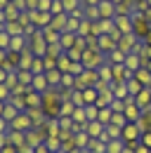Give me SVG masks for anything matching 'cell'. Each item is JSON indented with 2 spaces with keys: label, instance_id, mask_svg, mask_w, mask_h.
Wrapping results in <instances>:
<instances>
[{
  "label": "cell",
  "instance_id": "obj_15",
  "mask_svg": "<svg viewBox=\"0 0 151 153\" xmlns=\"http://www.w3.org/2000/svg\"><path fill=\"white\" fill-rule=\"evenodd\" d=\"M26 113L31 115V120H33V127H36V125H43V123H45V111H43V108H26Z\"/></svg>",
  "mask_w": 151,
  "mask_h": 153
},
{
  "label": "cell",
  "instance_id": "obj_11",
  "mask_svg": "<svg viewBox=\"0 0 151 153\" xmlns=\"http://www.w3.org/2000/svg\"><path fill=\"white\" fill-rule=\"evenodd\" d=\"M66 24H69V14L61 12V14H55V17H52L50 28H55V31H59V33H64V31H66Z\"/></svg>",
  "mask_w": 151,
  "mask_h": 153
},
{
  "label": "cell",
  "instance_id": "obj_36",
  "mask_svg": "<svg viewBox=\"0 0 151 153\" xmlns=\"http://www.w3.org/2000/svg\"><path fill=\"white\" fill-rule=\"evenodd\" d=\"M5 104H7V101H0V115H2V111H5Z\"/></svg>",
  "mask_w": 151,
  "mask_h": 153
},
{
  "label": "cell",
  "instance_id": "obj_8",
  "mask_svg": "<svg viewBox=\"0 0 151 153\" xmlns=\"http://www.w3.org/2000/svg\"><path fill=\"white\" fill-rule=\"evenodd\" d=\"M24 50H28V36H14L10 42V52H17L21 54Z\"/></svg>",
  "mask_w": 151,
  "mask_h": 153
},
{
  "label": "cell",
  "instance_id": "obj_2",
  "mask_svg": "<svg viewBox=\"0 0 151 153\" xmlns=\"http://www.w3.org/2000/svg\"><path fill=\"white\" fill-rule=\"evenodd\" d=\"M47 47H50V45H47V40L43 38V31L38 28L36 33L28 38V50H31L36 57H47Z\"/></svg>",
  "mask_w": 151,
  "mask_h": 153
},
{
  "label": "cell",
  "instance_id": "obj_39",
  "mask_svg": "<svg viewBox=\"0 0 151 153\" xmlns=\"http://www.w3.org/2000/svg\"><path fill=\"white\" fill-rule=\"evenodd\" d=\"M113 2H116V0H113Z\"/></svg>",
  "mask_w": 151,
  "mask_h": 153
},
{
  "label": "cell",
  "instance_id": "obj_27",
  "mask_svg": "<svg viewBox=\"0 0 151 153\" xmlns=\"http://www.w3.org/2000/svg\"><path fill=\"white\" fill-rule=\"evenodd\" d=\"M10 97H12V90L5 82H0V101H10Z\"/></svg>",
  "mask_w": 151,
  "mask_h": 153
},
{
  "label": "cell",
  "instance_id": "obj_16",
  "mask_svg": "<svg viewBox=\"0 0 151 153\" xmlns=\"http://www.w3.org/2000/svg\"><path fill=\"white\" fill-rule=\"evenodd\" d=\"M40 31H43V38L47 40V45H55V42H59V38H61V33L55 31V28H50V26H47V28H40Z\"/></svg>",
  "mask_w": 151,
  "mask_h": 153
},
{
  "label": "cell",
  "instance_id": "obj_4",
  "mask_svg": "<svg viewBox=\"0 0 151 153\" xmlns=\"http://www.w3.org/2000/svg\"><path fill=\"white\" fill-rule=\"evenodd\" d=\"M28 17H31V24H36L38 28H47V26L52 24V12H38V10H31Z\"/></svg>",
  "mask_w": 151,
  "mask_h": 153
},
{
  "label": "cell",
  "instance_id": "obj_30",
  "mask_svg": "<svg viewBox=\"0 0 151 153\" xmlns=\"http://www.w3.org/2000/svg\"><path fill=\"white\" fill-rule=\"evenodd\" d=\"M43 59H45V71L57 68V59H55V57H43Z\"/></svg>",
  "mask_w": 151,
  "mask_h": 153
},
{
  "label": "cell",
  "instance_id": "obj_33",
  "mask_svg": "<svg viewBox=\"0 0 151 153\" xmlns=\"http://www.w3.org/2000/svg\"><path fill=\"white\" fill-rule=\"evenodd\" d=\"M80 2H83V7H97L102 0H80Z\"/></svg>",
  "mask_w": 151,
  "mask_h": 153
},
{
  "label": "cell",
  "instance_id": "obj_3",
  "mask_svg": "<svg viewBox=\"0 0 151 153\" xmlns=\"http://www.w3.org/2000/svg\"><path fill=\"white\" fill-rule=\"evenodd\" d=\"M10 130H17V132H28V130H33V120H31V115L26 113V111H21V113L10 123Z\"/></svg>",
  "mask_w": 151,
  "mask_h": 153
},
{
  "label": "cell",
  "instance_id": "obj_37",
  "mask_svg": "<svg viewBox=\"0 0 151 153\" xmlns=\"http://www.w3.org/2000/svg\"><path fill=\"white\" fill-rule=\"evenodd\" d=\"M144 144H147V146H151V137H144Z\"/></svg>",
  "mask_w": 151,
  "mask_h": 153
},
{
  "label": "cell",
  "instance_id": "obj_10",
  "mask_svg": "<svg viewBox=\"0 0 151 153\" xmlns=\"http://www.w3.org/2000/svg\"><path fill=\"white\" fill-rule=\"evenodd\" d=\"M26 108H43V94L36 90L26 92Z\"/></svg>",
  "mask_w": 151,
  "mask_h": 153
},
{
  "label": "cell",
  "instance_id": "obj_23",
  "mask_svg": "<svg viewBox=\"0 0 151 153\" xmlns=\"http://www.w3.org/2000/svg\"><path fill=\"white\" fill-rule=\"evenodd\" d=\"M135 78H137L142 85H149L151 82V71L149 68H139V71H135Z\"/></svg>",
  "mask_w": 151,
  "mask_h": 153
},
{
  "label": "cell",
  "instance_id": "obj_31",
  "mask_svg": "<svg viewBox=\"0 0 151 153\" xmlns=\"http://www.w3.org/2000/svg\"><path fill=\"white\" fill-rule=\"evenodd\" d=\"M7 132H10V123L0 115V134H7Z\"/></svg>",
  "mask_w": 151,
  "mask_h": 153
},
{
  "label": "cell",
  "instance_id": "obj_25",
  "mask_svg": "<svg viewBox=\"0 0 151 153\" xmlns=\"http://www.w3.org/2000/svg\"><path fill=\"white\" fill-rule=\"evenodd\" d=\"M31 71H33V73H45V59L43 57H36L33 59V64H31Z\"/></svg>",
  "mask_w": 151,
  "mask_h": 153
},
{
  "label": "cell",
  "instance_id": "obj_5",
  "mask_svg": "<svg viewBox=\"0 0 151 153\" xmlns=\"http://www.w3.org/2000/svg\"><path fill=\"white\" fill-rule=\"evenodd\" d=\"M97 10H99V17H102V19H113V17L118 14L113 0H102V2L97 5Z\"/></svg>",
  "mask_w": 151,
  "mask_h": 153
},
{
  "label": "cell",
  "instance_id": "obj_22",
  "mask_svg": "<svg viewBox=\"0 0 151 153\" xmlns=\"http://www.w3.org/2000/svg\"><path fill=\"white\" fill-rule=\"evenodd\" d=\"M137 134H139V127H137V123H128L125 127H123V137L125 139H137Z\"/></svg>",
  "mask_w": 151,
  "mask_h": 153
},
{
  "label": "cell",
  "instance_id": "obj_26",
  "mask_svg": "<svg viewBox=\"0 0 151 153\" xmlns=\"http://www.w3.org/2000/svg\"><path fill=\"white\" fill-rule=\"evenodd\" d=\"M10 42H12V36H10L7 31H2V33H0V50H7V52H10Z\"/></svg>",
  "mask_w": 151,
  "mask_h": 153
},
{
  "label": "cell",
  "instance_id": "obj_14",
  "mask_svg": "<svg viewBox=\"0 0 151 153\" xmlns=\"http://www.w3.org/2000/svg\"><path fill=\"white\" fill-rule=\"evenodd\" d=\"M0 14H2V19H5V21H19V17H21V12H19L12 2H10V5H7L2 12H0Z\"/></svg>",
  "mask_w": 151,
  "mask_h": 153
},
{
  "label": "cell",
  "instance_id": "obj_1",
  "mask_svg": "<svg viewBox=\"0 0 151 153\" xmlns=\"http://www.w3.org/2000/svg\"><path fill=\"white\" fill-rule=\"evenodd\" d=\"M80 64H83L85 68H90V71H97L102 64H106V54H104V52H99V50L87 47V50L83 52V57H80Z\"/></svg>",
  "mask_w": 151,
  "mask_h": 153
},
{
  "label": "cell",
  "instance_id": "obj_9",
  "mask_svg": "<svg viewBox=\"0 0 151 153\" xmlns=\"http://www.w3.org/2000/svg\"><path fill=\"white\" fill-rule=\"evenodd\" d=\"M76 40H78V33H69V31H64L61 38H59V45H61L64 52H69V50H73V47H76Z\"/></svg>",
  "mask_w": 151,
  "mask_h": 153
},
{
  "label": "cell",
  "instance_id": "obj_18",
  "mask_svg": "<svg viewBox=\"0 0 151 153\" xmlns=\"http://www.w3.org/2000/svg\"><path fill=\"white\" fill-rule=\"evenodd\" d=\"M97 97H99L97 87H85V90H83V99H85V106H87V104H97Z\"/></svg>",
  "mask_w": 151,
  "mask_h": 153
},
{
  "label": "cell",
  "instance_id": "obj_19",
  "mask_svg": "<svg viewBox=\"0 0 151 153\" xmlns=\"http://www.w3.org/2000/svg\"><path fill=\"white\" fill-rule=\"evenodd\" d=\"M71 64H73V61H71V57H69L66 52H64L61 57L57 59V68H59V71H64V73H69V68H71Z\"/></svg>",
  "mask_w": 151,
  "mask_h": 153
},
{
  "label": "cell",
  "instance_id": "obj_38",
  "mask_svg": "<svg viewBox=\"0 0 151 153\" xmlns=\"http://www.w3.org/2000/svg\"><path fill=\"white\" fill-rule=\"evenodd\" d=\"M10 2H14V0H10Z\"/></svg>",
  "mask_w": 151,
  "mask_h": 153
},
{
  "label": "cell",
  "instance_id": "obj_35",
  "mask_svg": "<svg viewBox=\"0 0 151 153\" xmlns=\"http://www.w3.org/2000/svg\"><path fill=\"white\" fill-rule=\"evenodd\" d=\"M7 76H10V71L0 66V82H7Z\"/></svg>",
  "mask_w": 151,
  "mask_h": 153
},
{
  "label": "cell",
  "instance_id": "obj_6",
  "mask_svg": "<svg viewBox=\"0 0 151 153\" xmlns=\"http://www.w3.org/2000/svg\"><path fill=\"white\" fill-rule=\"evenodd\" d=\"M83 130L90 134V139H99V137L104 134V130H106V125H104V123H99V120H90Z\"/></svg>",
  "mask_w": 151,
  "mask_h": 153
},
{
  "label": "cell",
  "instance_id": "obj_32",
  "mask_svg": "<svg viewBox=\"0 0 151 153\" xmlns=\"http://www.w3.org/2000/svg\"><path fill=\"white\" fill-rule=\"evenodd\" d=\"M7 57H10V52H7V50H0V66L7 64Z\"/></svg>",
  "mask_w": 151,
  "mask_h": 153
},
{
  "label": "cell",
  "instance_id": "obj_21",
  "mask_svg": "<svg viewBox=\"0 0 151 153\" xmlns=\"http://www.w3.org/2000/svg\"><path fill=\"white\" fill-rule=\"evenodd\" d=\"M125 68H128V71H139V57H137L135 52H130V54L125 57Z\"/></svg>",
  "mask_w": 151,
  "mask_h": 153
},
{
  "label": "cell",
  "instance_id": "obj_7",
  "mask_svg": "<svg viewBox=\"0 0 151 153\" xmlns=\"http://www.w3.org/2000/svg\"><path fill=\"white\" fill-rule=\"evenodd\" d=\"M31 90H36V92H40V94H45L47 90H52V87H50V82H47V76H45V73H38V76H33Z\"/></svg>",
  "mask_w": 151,
  "mask_h": 153
},
{
  "label": "cell",
  "instance_id": "obj_17",
  "mask_svg": "<svg viewBox=\"0 0 151 153\" xmlns=\"http://www.w3.org/2000/svg\"><path fill=\"white\" fill-rule=\"evenodd\" d=\"M19 113H21V111H19L17 106H12V104L7 101V104H5V111H2V118H5L7 123H12V120H14V118H17Z\"/></svg>",
  "mask_w": 151,
  "mask_h": 153
},
{
  "label": "cell",
  "instance_id": "obj_13",
  "mask_svg": "<svg viewBox=\"0 0 151 153\" xmlns=\"http://www.w3.org/2000/svg\"><path fill=\"white\" fill-rule=\"evenodd\" d=\"M45 76H47L50 87H59V85H61V76H64V71H59V68H50V71H45Z\"/></svg>",
  "mask_w": 151,
  "mask_h": 153
},
{
  "label": "cell",
  "instance_id": "obj_12",
  "mask_svg": "<svg viewBox=\"0 0 151 153\" xmlns=\"http://www.w3.org/2000/svg\"><path fill=\"white\" fill-rule=\"evenodd\" d=\"M33 59H36V54H33L31 50H24V52L19 54V68H21V71H31Z\"/></svg>",
  "mask_w": 151,
  "mask_h": 153
},
{
  "label": "cell",
  "instance_id": "obj_24",
  "mask_svg": "<svg viewBox=\"0 0 151 153\" xmlns=\"http://www.w3.org/2000/svg\"><path fill=\"white\" fill-rule=\"evenodd\" d=\"M85 115H87V123H90V120H97V118H99V106H97V104H87V106H85Z\"/></svg>",
  "mask_w": 151,
  "mask_h": 153
},
{
  "label": "cell",
  "instance_id": "obj_20",
  "mask_svg": "<svg viewBox=\"0 0 151 153\" xmlns=\"http://www.w3.org/2000/svg\"><path fill=\"white\" fill-rule=\"evenodd\" d=\"M80 21H83V17L69 14V24H66V31H69V33H78V28H80Z\"/></svg>",
  "mask_w": 151,
  "mask_h": 153
},
{
  "label": "cell",
  "instance_id": "obj_28",
  "mask_svg": "<svg viewBox=\"0 0 151 153\" xmlns=\"http://www.w3.org/2000/svg\"><path fill=\"white\" fill-rule=\"evenodd\" d=\"M50 12H52V17H55V14H61V12H64V2H61V0H52Z\"/></svg>",
  "mask_w": 151,
  "mask_h": 153
},
{
  "label": "cell",
  "instance_id": "obj_29",
  "mask_svg": "<svg viewBox=\"0 0 151 153\" xmlns=\"http://www.w3.org/2000/svg\"><path fill=\"white\" fill-rule=\"evenodd\" d=\"M52 0H38V12H50Z\"/></svg>",
  "mask_w": 151,
  "mask_h": 153
},
{
  "label": "cell",
  "instance_id": "obj_34",
  "mask_svg": "<svg viewBox=\"0 0 151 153\" xmlns=\"http://www.w3.org/2000/svg\"><path fill=\"white\" fill-rule=\"evenodd\" d=\"M31 10H38V0H26V12Z\"/></svg>",
  "mask_w": 151,
  "mask_h": 153
}]
</instances>
